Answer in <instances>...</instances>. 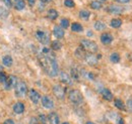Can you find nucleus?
<instances>
[{
    "mask_svg": "<svg viewBox=\"0 0 132 124\" xmlns=\"http://www.w3.org/2000/svg\"><path fill=\"white\" fill-rule=\"evenodd\" d=\"M39 62L45 72L49 75L50 77H56L59 73L58 70V64L55 60L54 55L51 56H41L39 58Z\"/></svg>",
    "mask_w": 132,
    "mask_h": 124,
    "instance_id": "nucleus-1",
    "label": "nucleus"
},
{
    "mask_svg": "<svg viewBox=\"0 0 132 124\" xmlns=\"http://www.w3.org/2000/svg\"><path fill=\"white\" fill-rule=\"evenodd\" d=\"M68 97H69V100H70L73 104H75V105H80V104H82L83 97H82V95H81V93H80L78 90H71V91L69 92Z\"/></svg>",
    "mask_w": 132,
    "mask_h": 124,
    "instance_id": "nucleus-2",
    "label": "nucleus"
},
{
    "mask_svg": "<svg viewBox=\"0 0 132 124\" xmlns=\"http://www.w3.org/2000/svg\"><path fill=\"white\" fill-rule=\"evenodd\" d=\"M81 46L85 50L90 51V54H94L98 50V46L95 42L88 40V39H82L81 40Z\"/></svg>",
    "mask_w": 132,
    "mask_h": 124,
    "instance_id": "nucleus-3",
    "label": "nucleus"
},
{
    "mask_svg": "<svg viewBox=\"0 0 132 124\" xmlns=\"http://www.w3.org/2000/svg\"><path fill=\"white\" fill-rule=\"evenodd\" d=\"M14 89H15V95L17 97H24L28 93V87L23 82H17Z\"/></svg>",
    "mask_w": 132,
    "mask_h": 124,
    "instance_id": "nucleus-4",
    "label": "nucleus"
},
{
    "mask_svg": "<svg viewBox=\"0 0 132 124\" xmlns=\"http://www.w3.org/2000/svg\"><path fill=\"white\" fill-rule=\"evenodd\" d=\"M36 37L38 38L39 42H41V43L44 44V45L49 44V42H50V36L48 35V33L43 30L37 31V32H36Z\"/></svg>",
    "mask_w": 132,
    "mask_h": 124,
    "instance_id": "nucleus-5",
    "label": "nucleus"
},
{
    "mask_svg": "<svg viewBox=\"0 0 132 124\" xmlns=\"http://www.w3.org/2000/svg\"><path fill=\"white\" fill-rule=\"evenodd\" d=\"M53 93L58 99H63L65 96V89L60 85H56L53 88Z\"/></svg>",
    "mask_w": 132,
    "mask_h": 124,
    "instance_id": "nucleus-6",
    "label": "nucleus"
},
{
    "mask_svg": "<svg viewBox=\"0 0 132 124\" xmlns=\"http://www.w3.org/2000/svg\"><path fill=\"white\" fill-rule=\"evenodd\" d=\"M41 102H42V105L46 109H52L54 107V102L49 96H43L41 99Z\"/></svg>",
    "mask_w": 132,
    "mask_h": 124,
    "instance_id": "nucleus-7",
    "label": "nucleus"
},
{
    "mask_svg": "<svg viewBox=\"0 0 132 124\" xmlns=\"http://www.w3.org/2000/svg\"><path fill=\"white\" fill-rule=\"evenodd\" d=\"M17 83V79L14 76H9L7 78V80L5 81L4 83V86L6 89H11V88H14L15 85Z\"/></svg>",
    "mask_w": 132,
    "mask_h": 124,
    "instance_id": "nucleus-8",
    "label": "nucleus"
},
{
    "mask_svg": "<svg viewBox=\"0 0 132 124\" xmlns=\"http://www.w3.org/2000/svg\"><path fill=\"white\" fill-rule=\"evenodd\" d=\"M59 77H60V81H61L62 83H64L66 85H69V86L72 85V79H71V77H70L67 73L61 72V73L59 74Z\"/></svg>",
    "mask_w": 132,
    "mask_h": 124,
    "instance_id": "nucleus-9",
    "label": "nucleus"
},
{
    "mask_svg": "<svg viewBox=\"0 0 132 124\" xmlns=\"http://www.w3.org/2000/svg\"><path fill=\"white\" fill-rule=\"evenodd\" d=\"M84 59H85V62L87 63L88 65H90V66H94V65H96L98 63V58L94 54H87V55H85Z\"/></svg>",
    "mask_w": 132,
    "mask_h": 124,
    "instance_id": "nucleus-10",
    "label": "nucleus"
},
{
    "mask_svg": "<svg viewBox=\"0 0 132 124\" xmlns=\"http://www.w3.org/2000/svg\"><path fill=\"white\" fill-rule=\"evenodd\" d=\"M30 99L32 100V102L35 103V104H38L39 103V101H40V99H41V96H40V94L38 93L36 90H31L30 91Z\"/></svg>",
    "mask_w": 132,
    "mask_h": 124,
    "instance_id": "nucleus-11",
    "label": "nucleus"
},
{
    "mask_svg": "<svg viewBox=\"0 0 132 124\" xmlns=\"http://www.w3.org/2000/svg\"><path fill=\"white\" fill-rule=\"evenodd\" d=\"M112 40H113V36L110 33H103L101 35V42L104 45H109L112 43Z\"/></svg>",
    "mask_w": 132,
    "mask_h": 124,
    "instance_id": "nucleus-12",
    "label": "nucleus"
},
{
    "mask_svg": "<svg viewBox=\"0 0 132 124\" xmlns=\"http://www.w3.org/2000/svg\"><path fill=\"white\" fill-rule=\"evenodd\" d=\"M101 94L104 97V99H106L107 101H112L113 94H112V92L110 90H108V89H102L101 90Z\"/></svg>",
    "mask_w": 132,
    "mask_h": 124,
    "instance_id": "nucleus-13",
    "label": "nucleus"
},
{
    "mask_svg": "<svg viewBox=\"0 0 132 124\" xmlns=\"http://www.w3.org/2000/svg\"><path fill=\"white\" fill-rule=\"evenodd\" d=\"M53 33H54L55 37H57V38H62L64 36V30L60 26H55L53 29Z\"/></svg>",
    "mask_w": 132,
    "mask_h": 124,
    "instance_id": "nucleus-14",
    "label": "nucleus"
},
{
    "mask_svg": "<svg viewBox=\"0 0 132 124\" xmlns=\"http://www.w3.org/2000/svg\"><path fill=\"white\" fill-rule=\"evenodd\" d=\"M13 111L16 113V114H21V113H23V111H24V105L21 103V102H17L14 104V106H13Z\"/></svg>",
    "mask_w": 132,
    "mask_h": 124,
    "instance_id": "nucleus-15",
    "label": "nucleus"
},
{
    "mask_svg": "<svg viewBox=\"0 0 132 124\" xmlns=\"http://www.w3.org/2000/svg\"><path fill=\"white\" fill-rule=\"evenodd\" d=\"M48 120H49L50 124H59L60 120H59V117L56 113H51L48 116Z\"/></svg>",
    "mask_w": 132,
    "mask_h": 124,
    "instance_id": "nucleus-16",
    "label": "nucleus"
},
{
    "mask_svg": "<svg viewBox=\"0 0 132 124\" xmlns=\"http://www.w3.org/2000/svg\"><path fill=\"white\" fill-rule=\"evenodd\" d=\"M122 10H123V9H122L120 6H117V5H110V6L108 7V11H109L110 13H114V14H119V13H121Z\"/></svg>",
    "mask_w": 132,
    "mask_h": 124,
    "instance_id": "nucleus-17",
    "label": "nucleus"
},
{
    "mask_svg": "<svg viewBox=\"0 0 132 124\" xmlns=\"http://www.w3.org/2000/svg\"><path fill=\"white\" fill-rule=\"evenodd\" d=\"M2 63H3V65L4 66H6V67H10L11 65H12V58L10 57V56H4L3 58H2Z\"/></svg>",
    "mask_w": 132,
    "mask_h": 124,
    "instance_id": "nucleus-18",
    "label": "nucleus"
},
{
    "mask_svg": "<svg viewBox=\"0 0 132 124\" xmlns=\"http://www.w3.org/2000/svg\"><path fill=\"white\" fill-rule=\"evenodd\" d=\"M24 6H26V3H24L23 0H16V1H14V8L16 10H22L24 8Z\"/></svg>",
    "mask_w": 132,
    "mask_h": 124,
    "instance_id": "nucleus-19",
    "label": "nucleus"
},
{
    "mask_svg": "<svg viewBox=\"0 0 132 124\" xmlns=\"http://www.w3.org/2000/svg\"><path fill=\"white\" fill-rule=\"evenodd\" d=\"M82 25L78 22H73L71 24V30L75 31V32H79V31H82Z\"/></svg>",
    "mask_w": 132,
    "mask_h": 124,
    "instance_id": "nucleus-20",
    "label": "nucleus"
},
{
    "mask_svg": "<svg viewBox=\"0 0 132 124\" xmlns=\"http://www.w3.org/2000/svg\"><path fill=\"white\" fill-rule=\"evenodd\" d=\"M48 18L51 19V20H54V19H56L57 17H58V12H57V10H55V9H50L49 11H48Z\"/></svg>",
    "mask_w": 132,
    "mask_h": 124,
    "instance_id": "nucleus-21",
    "label": "nucleus"
},
{
    "mask_svg": "<svg viewBox=\"0 0 132 124\" xmlns=\"http://www.w3.org/2000/svg\"><path fill=\"white\" fill-rule=\"evenodd\" d=\"M95 28H96V30L102 31L106 28V24L104 22H102V21H97L95 23Z\"/></svg>",
    "mask_w": 132,
    "mask_h": 124,
    "instance_id": "nucleus-22",
    "label": "nucleus"
},
{
    "mask_svg": "<svg viewBox=\"0 0 132 124\" xmlns=\"http://www.w3.org/2000/svg\"><path fill=\"white\" fill-rule=\"evenodd\" d=\"M121 24H122V21H121L120 19H113V20L111 21V23H110V25H111L112 27H114V28L120 27Z\"/></svg>",
    "mask_w": 132,
    "mask_h": 124,
    "instance_id": "nucleus-23",
    "label": "nucleus"
},
{
    "mask_svg": "<svg viewBox=\"0 0 132 124\" xmlns=\"http://www.w3.org/2000/svg\"><path fill=\"white\" fill-rule=\"evenodd\" d=\"M115 106L120 110H125V105L122 102V100H120V99H116L115 100Z\"/></svg>",
    "mask_w": 132,
    "mask_h": 124,
    "instance_id": "nucleus-24",
    "label": "nucleus"
},
{
    "mask_svg": "<svg viewBox=\"0 0 132 124\" xmlns=\"http://www.w3.org/2000/svg\"><path fill=\"white\" fill-rule=\"evenodd\" d=\"M110 61L112 63H119L120 62V56L117 54V53H114L110 56Z\"/></svg>",
    "mask_w": 132,
    "mask_h": 124,
    "instance_id": "nucleus-25",
    "label": "nucleus"
},
{
    "mask_svg": "<svg viewBox=\"0 0 132 124\" xmlns=\"http://www.w3.org/2000/svg\"><path fill=\"white\" fill-rule=\"evenodd\" d=\"M89 15H90V13H89V11H87V10H81V11L79 12V16H80L82 19H84V20H87Z\"/></svg>",
    "mask_w": 132,
    "mask_h": 124,
    "instance_id": "nucleus-26",
    "label": "nucleus"
},
{
    "mask_svg": "<svg viewBox=\"0 0 132 124\" xmlns=\"http://www.w3.org/2000/svg\"><path fill=\"white\" fill-rule=\"evenodd\" d=\"M90 7H92L93 9H101V8H102V3H101L100 1H92Z\"/></svg>",
    "mask_w": 132,
    "mask_h": 124,
    "instance_id": "nucleus-27",
    "label": "nucleus"
},
{
    "mask_svg": "<svg viewBox=\"0 0 132 124\" xmlns=\"http://www.w3.org/2000/svg\"><path fill=\"white\" fill-rule=\"evenodd\" d=\"M8 16V10L0 7V19H4Z\"/></svg>",
    "mask_w": 132,
    "mask_h": 124,
    "instance_id": "nucleus-28",
    "label": "nucleus"
},
{
    "mask_svg": "<svg viewBox=\"0 0 132 124\" xmlns=\"http://www.w3.org/2000/svg\"><path fill=\"white\" fill-rule=\"evenodd\" d=\"M71 77L73 78L74 80H78L79 79V74H78V72H77V70L76 69H71Z\"/></svg>",
    "mask_w": 132,
    "mask_h": 124,
    "instance_id": "nucleus-29",
    "label": "nucleus"
},
{
    "mask_svg": "<svg viewBox=\"0 0 132 124\" xmlns=\"http://www.w3.org/2000/svg\"><path fill=\"white\" fill-rule=\"evenodd\" d=\"M52 48H53L54 50H58V49H60V48H61V44H60L59 42H57V40L53 42V43H52Z\"/></svg>",
    "mask_w": 132,
    "mask_h": 124,
    "instance_id": "nucleus-30",
    "label": "nucleus"
},
{
    "mask_svg": "<svg viewBox=\"0 0 132 124\" xmlns=\"http://www.w3.org/2000/svg\"><path fill=\"white\" fill-rule=\"evenodd\" d=\"M60 24H61V27H63V28H68V26H69V20L66 19V18H63V19L61 20Z\"/></svg>",
    "mask_w": 132,
    "mask_h": 124,
    "instance_id": "nucleus-31",
    "label": "nucleus"
},
{
    "mask_svg": "<svg viewBox=\"0 0 132 124\" xmlns=\"http://www.w3.org/2000/svg\"><path fill=\"white\" fill-rule=\"evenodd\" d=\"M64 4H65L66 7H69V8L74 7V5H75L73 0H65V1H64Z\"/></svg>",
    "mask_w": 132,
    "mask_h": 124,
    "instance_id": "nucleus-32",
    "label": "nucleus"
},
{
    "mask_svg": "<svg viewBox=\"0 0 132 124\" xmlns=\"http://www.w3.org/2000/svg\"><path fill=\"white\" fill-rule=\"evenodd\" d=\"M39 119H40V121L43 124H47V121H49L48 118H47V116H45V115H43V114L39 116Z\"/></svg>",
    "mask_w": 132,
    "mask_h": 124,
    "instance_id": "nucleus-33",
    "label": "nucleus"
},
{
    "mask_svg": "<svg viewBox=\"0 0 132 124\" xmlns=\"http://www.w3.org/2000/svg\"><path fill=\"white\" fill-rule=\"evenodd\" d=\"M7 78L8 77H7L3 72H0V83H3V84H4L5 81L7 80Z\"/></svg>",
    "mask_w": 132,
    "mask_h": 124,
    "instance_id": "nucleus-34",
    "label": "nucleus"
},
{
    "mask_svg": "<svg viewBox=\"0 0 132 124\" xmlns=\"http://www.w3.org/2000/svg\"><path fill=\"white\" fill-rule=\"evenodd\" d=\"M127 108L130 112H132V99H129L127 101Z\"/></svg>",
    "mask_w": 132,
    "mask_h": 124,
    "instance_id": "nucleus-35",
    "label": "nucleus"
},
{
    "mask_svg": "<svg viewBox=\"0 0 132 124\" xmlns=\"http://www.w3.org/2000/svg\"><path fill=\"white\" fill-rule=\"evenodd\" d=\"M3 3L7 6V7H10L11 5H12V3H11V0H3Z\"/></svg>",
    "mask_w": 132,
    "mask_h": 124,
    "instance_id": "nucleus-36",
    "label": "nucleus"
},
{
    "mask_svg": "<svg viewBox=\"0 0 132 124\" xmlns=\"http://www.w3.org/2000/svg\"><path fill=\"white\" fill-rule=\"evenodd\" d=\"M3 124H14V121H13L12 119H7V120L4 121V123Z\"/></svg>",
    "mask_w": 132,
    "mask_h": 124,
    "instance_id": "nucleus-37",
    "label": "nucleus"
},
{
    "mask_svg": "<svg viewBox=\"0 0 132 124\" xmlns=\"http://www.w3.org/2000/svg\"><path fill=\"white\" fill-rule=\"evenodd\" d=\"M30 124H39V120L36 119V118H32V120H31Z\"/></svg>",
    "mask_w": 132,
    "mask_h": 124,
    "instance_id": "nucleus-38",
    "label": "nucleus"
},
{
    "mask_svg": "<svg viewBox=\"0 0 132 124\" xmlns=\"http://www.w3.org/2000/svg\"><path fill=\"white\" fill-rule=\"evenodd\" d=\"M117 2H119V3H127V2H129L130 0H116Z\"/></svg>",
    "mask_w": 132,
    "mask_h": 124,
    "instance_id": "nucleus-39",
    "label": "nucleus"
},
{
    "mask_svg": "<svg viewBox=\"0 0 132 124\" xmlns=\"http://www.w3.org/2000/svg\"><path fill=\"white\" fill-rule=\"evenodd\" d=\"M118 124H124V120L122 118H119L118 119Z\"/></svg>",
    "mask_w": 132,
    "mask_h": 124,
    "instance_id": "nucleus-40",
    "label": "nucleus"
},
{
    "mask_svg": "<svg viewBox=\"0 0 132 124\" xmlns=\"http://www.w3.org/2000/svg\"><path fill=\"white\" fill-rule=\"evenodd\" d=\"M28 1H29L30 5H34V3H35V0H28Z\"/></svg>",
    "mask_w": 132,
    "mask_h": 124,
    "instance_id": "nucleus-41",
    "label": "nucleus"
},
{
    "mask_svg": "<svg viewBox=\"0 0 132 124\" xmlns=\"http://www.w3.org/2000/svg\"><path fill=\"white\" fill-rule=\"evenodd\" d=\"M87 35L88 36H93V32L92 31H87Z\"/></svg>",
    "mask_w": 132,
    "mask_h": 124,
    "instance_id": "nucleus-42",
    "label": "nucleus"
},
{
    "mask_svg": "<svg viewBox=\"0 0 132 124\" xmlns=\"http://www.w3.org/2000/svg\"><path fill=\"white\" fill-rule=\"evenodd\" d=\"M42 2H44V3H48V2H50V1H52V0H41Z\"/></svg>",
    "mask_w": 132,
    "mask_h": 124,
    "instance_id": "nucleus-43",
    "label": "nucleus"
},
{
    "mask_svg": "<svg viewBox=\"0 0 132 124\" xmlns=\"http://www.w3.org/2000/svg\"><path fill=\"white\" fill-rule=\"evenodd\" d=\"M86 124H95V123H93V122H87Z\"/></svg>",
    "mask_w": 132,
    "mask_h": 124,
    "instance_id": "nucleus-44",
    "label": "nucleus"
},
{
    "mask_svg": "<svg viewBox=\"0 0 132 124\" xmlns=\"http://www.w3.org/2000/svg\"><path fill=\"white\" fill-rule=\"evenodd\" d=\"M63 124H69V123H68V122H64Z\"/></svg>",
    "mask_w": 132,
    "mask_h": 124,
    "instance_id": "nucleus-45",
    "label": "nucleus"
},
{
    "mask_svg": "<svg viewBox=\"0 0 132 124\" xmlns=\"http://www.w3.org/2000/svg\"><path fill=\"white\" fill-rule=\"evenodd\" d=\"M100 1H106V0H100Z\"/></svg>",
    "mask_w": 132,
    "mask_h": 124,
    "instance_id": "nucleus-46",
    "label": "nucleus"
}]
</instances>
